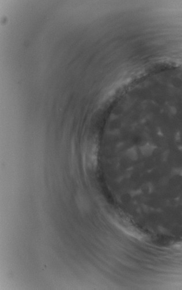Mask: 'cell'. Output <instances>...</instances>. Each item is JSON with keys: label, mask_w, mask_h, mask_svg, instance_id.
<instances>
[{"label": "cell", "mask_w": 182, "mask_h": 290, "mask_svg": "<svg viewBox=\"0 0 182 290\" xmlns=\"http://www.w3.org/2000/svg\"><path fill=\"white\" fill-rule=\"evenodd\" d=\"M156 149V146L151 143H146L140 147V150L142 154L145 157H148L152 154Z\"/></svg>", "instance_id": "obj_1"}, {"label": "cell", "mask_w": 182, "mask_h": 290, "mask_svg": "<svg viewBox=\"0 0 182 290\" xmlns=\"http://www.w3.org/2000/svg\"><path fill=\"white\" fill-rule=\"evenodd\" d=\"M126 155L132 160H137L138 158L137 149L135 147H132L127 150Z\"/></svg>", "instance_id": "obj_2"}, {"label": "cell", "mask_w": 182, "mask_h": 290, "mask_svg": "<svg viewBox=\"0 0 182 290\" xmlns=\"http://www.w3.org/2000/svg\"><path fill=\"white\" fill-rule=\"evenodd\" d=\"M174 247L176 249H178L179 250H182V242L178 243V244H175V245L174 246Z\"/></svg>", "instance_id": "obj_3"}, {"label": "cell", "mask_w": 182, "mask_h": 290, "mask_svg": "<svg viewBox=\"0 0 182 290\" xmlns=\"http://www.w3.org/2000/svg\"><path fill=\"white\" fill-rule=\"evenodd\" d=\"M180 175H181V176H182V171H180Z\"/></svg>", "instance_id": "obj_4"}]
</instances>
